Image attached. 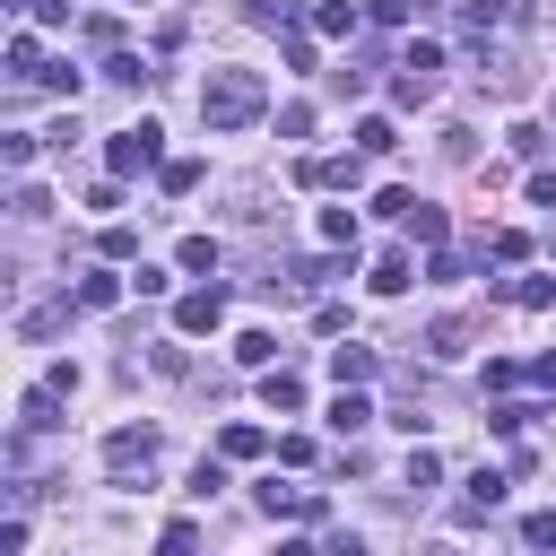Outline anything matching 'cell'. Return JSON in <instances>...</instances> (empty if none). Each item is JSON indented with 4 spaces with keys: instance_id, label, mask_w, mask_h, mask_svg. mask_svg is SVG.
Wrapping results in <instances>:
<instances>
[{
    "instance_id": "obj_1",
    "label": "cell",
    "mask_w": 556,
    "mask_h": 556,
    "mask_svg": "<svg viewBox=\"0 0 556 556\" xmlns=\"http://www.w3.org/2000/svg\"><path fill=\"white\" fill-rule=\"evenodd\" d=\"M261 113H269L261 70H208V78H200V122H208V130H243V122H261Z\"/></svg>"
},
{
    "instance_id": "obj_2",
    "label": "cell",
    "mask_w": 556,
    "mask_h": 556,
    "mask_svg": "<svg viewBox=\"0 0 556 556\" xmlns=\"http://www.w3.org/2000/svg\"><path fill=\"white\" fill-rule=\"evenodd\" d=\"M174 156H165V130L156 122H130V130H113L104 139V174L113 182H130V174H165Z\"/></svg>"
},
{
    "instance_id": "obj_3",
    "label": "cell",
    "mask_w": 556,
    "mask_h": 556,
    "mask_svg": "<svg viewBox=\"0 0 556 556\" xmlns=\"http://www.w3.org/2000/svg\"><path fill=\"white\" fill-rule=\"evenodd\" d=\"M104 469H113V486L148 478V469H156V426H113V434H104Z\"/></svg>"
},
{
    "instance_id": "obj_4",
    "label": "cell",
    "mask_w": 556,
    "mask_h": 556,
    "mask_svg": "<svg viewBox=\"0 0 556 556\" xmlns=\"http://www.w3.org/2000/svg\"><path fill=\"white\" fill-rule=\"evenodd\" d=\"M434 87H443V52L434 43H408L400 52V78H391V104H426Z\"/></svg>"
},
{
    "instance_id": "obj_5",
    "label": "cell",
    "mask_w": 556,
    "mask_h": 556,
    "mask_svg": "<svg viewBox=\"0 0 556 556\" xmlns=\"http://www.w3.org/2000/svg\"><path fill=\"white\" fill-rule=\"evenodd\" d=\"M295 182H304V191H356V182H365V148H356V156H304Z\"/></svg>"
},
{
    "instance_id": "obj_6",
    "label": "cell",
    "mask_w": 556,
    "mask_h": 556,
    "mask_svg": "<svg viewBox=\"0 0 556 556\" xmlns=\"http://www.w3.org/2000/svg\"><path fill=\"white\" fill-rule=\"evenodd\" d=\"M226 321V287H191V295H174V330L182 339H200V330H217Z\"/></svg>"
},
{
    "instance_id": "obj_7",
    "label": "cell",
    "mask_w": 556,
    "mask_h": 556,
    "mask_svg": "<svg viewBox=\"0 0 556 556\" xmlns=\"http://www.w3.org/2000/svg\"><path fill=\"white\" fill-rule=\"evenodd\" d=\"M495 504H504V469H469V478H460V504H452V513H460V521H486Z\"/></svg>"
},
{
    "instance_id": "obj_8",
    "label": "cell",
    "mask_w": 556,
    "mask_h": 556,
    "mask_svg": "<svg viewBox=\"0 0 556 556\" xmlns=\"http://www.w3.org/2000/svg\"><path fill=\"white\" fill-rule=\"evenodd\" d=\"M374 374H382V356H374V348H356V339H348V348H330V382H339V391H356V382H374Z\"/></svg>"
},
{
    "instance_id": "obj_9",
    "label": "cell",
    "mask_w": 556,
    "mask_h": 556,
    "mask_svg": "<svg viewBox=\"0 0 556 556\" xmlns=\"http://www.w3.org/2000/svg\"><path fill=\"white\" fill-rule=\"evenodd\" d=\"M261 504L287 513V521H313V513H321V486H278V478H261Z\"/></svg>"
},
{
    "instance_id": "obj_10",
    "label": "cell",
    "mask_w": 556,
    "mask_h": 556,
    "mask_svg": "<svg viewBox=\"0 0 556 556\" xmlns=\"http://www.w3.org/2000/svg\"><path fill=\"white\" fill-rule=\"evenodd\" d=\"M495 295H504V304H521V313H547V304H556V278H547V269H521V278H504Z\"/></svg>"
},
{
    "instance_id": "obj_11",
    "label": "cell",
    "mask_w": 556,
    "mask_h": 556,
    "mask_svg": "<svg viewBox=\"0 0 556 556\" xmlns=\"http://www.w3.org/2000/svg\"><path fill=\"white\" fill-rule=\"evenodd\" d=\"M261 400H269V417H295V408H304V374L269 365V374H261Z\"/></svg>"
},
{
    "instance_id": "obj_12",
    "label": "cell",
    "mask_w": 556,
    "mask_h": 556,
    "mask_svg": "<svg viewBox=\"0 0 556 556\" xmlns=\"http://www.w3.org/2000/svg\"><path fill=\"white\" fill-rule=\"evenodd\" d=\"M122 304V269H87L78 278V313H113Z\"/></svg>"
},
{
    "instance_id": "obj_13",
    "label": "cell",
    "mask_w": 556,
    "mask_h": 556,
    "mask_svg": "<svg viewBox=\"0 0 556 556\" xmlns=\"http://www.w3.org/2000/svg\"><path fill=\"white\" fill-rule=\"evenodd\" d=\"M365 426H374V400L365 391H339L330 400V434H365Z\"/></svg>"
},
{
    "instance_id": "obj_14",
    "label": "cell",
    "mask_w": 556,
    "mask_h": 556,
    "mask_svg": "<svg viewBox=\"0 0 556 556\" xmlns=\"http://www.w3.org/2000/svg\"><path fill=\"white\" fill-rule=\"evenodd\" d=\"M217 452H226V460H261V452H269V434H261L252 417H235V426L217 434Z\"/></svg>"
},
{
    "instance_id": "obj_15",
    "label": "cell",
    "mask_w": 556,
    "mask_h": 556,
    "mask_svg": "<svg viewBox=\"0 0 556 556\" xmlns=\"http://www.w3.org/2000/svg\"><path fill=\"white\" fill-rule=\"evenodd\" d=\"M408 278H417V269H408V252H382L365 287H374V295H408Z\"/></svg>"
},
{
    "instance_id": "obj_16",
    "label": "cell",
    "mask_w": 556,
    "mask_h": 556,
    "mask_svg": "<svg viewBox=\"0 0 556 556\" xmlns=\"http://www.w3.org/2000/svg\"><path fill=\"white\" fill-rule=\"evenodd\" d=\"M313 26H321V35H356V26H365V9H356V0H321V9H313Z\"/></svg>"
},
{
    "instance_id": "obj_17",
    "label": "cell",
    "mask_w": 556,
    "mask_h": 556,
    "mask_svg": "<svg viewBox=\"0 0 556 556\" xmlns=\"http://www.w3.org/2000/svg\"><path fill=\"white\" fill-rule=\"evenodd\" d=\"M356 148H365V156H391V148H400L391 113H365V122H356Z\"/></svg>"
},
{
    "instance_id": "obj_18",
    "label": "cell",
    "mask_w": 556,
    "mask_h": 556,
    "mask_svg": "<svg viewBox=\"0 0 556 556\" xmlns=\"http://www.w3.org/2000/svg\"><path fill=\"white\" fill-rule=\"evenodd\" d=\"M52 408H61V391H26V400H17V426H26V434H43V426H61Z\"/></svg>"
},
{
    "instance_id": "obj_19",
    "label": "cell",
    "mask_w": 556,
    "mask_h": 556,
    "mask_svg": "<svg viewBox=\"0 0 556 556\" xmlns=\"http://www.w3.org/2000/svg\"><path fill=\"white\" fill-rule=\"evenodd\" d=\"M321 243L330 252H356V208H321Z\"/></svg>"
},
{
    "instance_id": "obj_20",
    "label": "cell",
    "mask_w": 556,
    "mask_h": 556,
    "mask_svg": "<svg viewBox=\"0 0 556 556\" xmlns=\"http://www.w3.org/2000/svg\"><path fill=\"white\" fill-rule=\"evenodd\" d=\"M400 226H408V243H443V208H434V200H417Z\"/></svg>"
},
{
    "instance_id": "obj_21",
    "label": "cell",
    "mask_w": 556,
    "mask_h": 556,
    "mask_svg": "<svg viewBox=\"0 0 556 556\" xmlns=\"http://www.w3.org/2000/svg\"><path fill=\"white\" fill-rule=\"evenodd\" d=\"M174 261H182L191 278H217V243H208V235H182V252H174Z\"/></svg>"
},
{
    "instance_id": "obj_22",
    "label": "cell",
    "mask_w": 556,
    "mask_h": 556,
    "mask_svg": "<svg viewBox=\"0 0 556 556\" xmlns=\"http://www.w3.org/2000/svg\"><path fill=\"white\" fill-rule=\"evenodd\" d=\"M269 356H278V339H269V330H243V339H235V365H252V374H269Z\"/></svg>"
},
{
    "instance_id": "obj_23",
    "label": "cell",
    "mask_w": 556,
    "mask_h": 556,
    "mask_svg": "<svg viewBox=\"0 0 556 556\" xmlns=\"http://www.w3.org/2000/svg\"><path fill=\"white\" fill-rule=\"evenodd\" d=\"M9 78H17V87H26V78H43V52H35V35H17V43H9Z\"/></svg>"
},
{
    "instance_id": "obj_24",
    "label": "cell",
    "mask_w": 556,
    "mask_h": 556,
    "mask_svg": "<svg viewBox=\"0 0 556 556\" xmlns=\"http://www.w3.org/2000/svg\"><path fill=\"white\" fill-rule=\"evenodd\" d=\"M0 165L26 174V165H35V130H0Z\"/></svg>"
},
{
    "instance_id": "obj_25",
    "label": "cell",
    "mask_w": 556,
    "mask_h": 556,
    "mask_svg": "<svg viewBox=\"0 0 556 556\" xmlns=\"http://www.w3.org/2000/svg\"><path fill=\"white\" fill-rule=\"evenodd\" d=\"M521 547H530V556H556V513H530V521H521Z\"/></svg>"
},
{
    "instance_id": "obj_26",
    "label": "cell",
    "mask_w": 556,
    "mask_h": 556,
    "mask_svg": "<svg viewBox=\"0 0 556 556\" xmlns=\"http://www.w3.org/2000/svg\"><path fill=\"white\" fill-rule=\"evenodd\" d=\"M104 78H113V87H139L148 61H139V52H104Z\"/></svg>"
},
{
    "instance_id": "obj_27",
    "label": "cell",
    "mask_w": 556,
    "mask_h": 556,
    "mask_svg": "<svg viewBox=\"0 0 556 556\" xmlns=\"http://www.w3.org/2000/svg\"><path fill=\"white\" fill-rule=\"evenodd\" d=\"M539 408H521V400H504V408H486V434H521Z\"/></svg>"
},
{
    "instance_id": "obj_28",
    "label": "cell",
    "mask_w": 556,
    "mask_h": 556,
    "mask_svg": "<svg viewBox=\"0 0 556 556\" xmlns=\"http://www.w3.org/2000/svg\"><path fill=\"white\" fill-rule=\"evenodd\" d=\"M156 182H165V191H174V200H182V191H200V165H191V156H174V165H165V174H156Z\"/></svg>"
},
{
    "instance_id": "obj_29",
    "label": "cell",
    "mask_w": 556,
    "mask_h": 556,
    "mask_svg": "<svg viewBox=\"0 0 556 556\" xmlns=\"http://www.w3.org/2000/svg\"><path fill=\"white\" fill-rule=\"evenodd\" d=\"M148 365H156V374H165V382H182V374H191V356H182V348H174V339H165V348H148Z\"/></svg>"
},
{
    "instance_id": "obj_30",
    "label": "cell",
    "mask_w": 556,
    "mask_h": 556,
    "mask_svg": "<svg viewBox=\"0 0 556 556\" xmlns=\"http://www.w3.org/2000/svg\"><path fill=\"white\" fill-rule=\"evenodd\" d=\"M408 486H443V460H434V452H426V443H417V452H408Z\"/></svg>"
},
{
    "instance_id": "obj_31",
    "label": "cell",
    "mask_w": 556,
    "mask_h": 556,
    "mask_svg": "<svg viewBox=\"0 0 556 556\" xmlns=\"http://www.w3.org/2000/svg\"><path fill=\"white\" fill-rule=\"evenodd\" d=\"M191 547H200V530H191V521H165V539H156V556H191Z\"/></svg>"
},
{
    "instance_id": "obj_32",
    "label": "cell",
    "mask_w": 556,
    "mask_h": 556,
    "mask_svg": "<svg viewBox=\"0 0 556 556\" xmlns=\"http://www.w3.org/2000/svg\"><path fill=\"white\" fill-rule=\"evenodd\" d=\"M130 252H139V235H130V226L113 217V226H104V261H130Z\"/></svg>"
},
{
    "instance_id": "obj_33",
    "label": "cell",
    "mask_w": 556,
    "mask_h": 556,
    "mask_svg": "<svg viewBox=\"0 0 556 556\" xmlns=\"http://www.w3.org/2000/svg\"><path fill=\"white\" fill-rule=\"evenodd\" d=\"M521 374H530V365H513V356H486V391H513Z\"/></svg>"
},
{
    "instance_id": "obj_34",
    "label": "cell",
    "mask_w": 556,
    "mask_h": 556,
    "mask_svg": "<svg viewBox=\"0 0 556 556\" xmlns=\"http://www.w3.org/2000/svg\"><path fill=\"white\" fill-rule=\"evenodd\" d=\"M26 17L35 26H70V0H26Z\"/></svg>"
},
{
    "instance_id": "obj_35",
    "label": "cell",
    "mask_w": 556,
    "mask_h": 556,
    "mask_svg": "<svg viewBox=\"0 0 556 556\" xmlns=\"http://www.w3.org/2000/svg\"><path fill=\"white\" fill-rule=\"evenodd\" d=\"M530 208H556V174H547V165L530 174Z\"/></svg>"
},
{
    "instance_id": "obj_36",
    "label": "cell",
    "mask_w": 556,
    "mask_h": 556,
    "mask_svg": "<svg viewBox=\"0 0 556 556\" xmlns=\"http://www.w3.org/2000/svg\"><path fill=\"white\" fill-rule=\"evenodd\" d=\"M530 382H539V391H556V356H530Z\"/></svg>"
},
{
    "instance_id": "obj_37",
    "label": "cell",
    "mask_w": 556,
    "mask_h": 556,
    "mask_svg": "<svg viewBox=\"0 0 556 556\" xmlns=\"http://www.w3.org/2000/svg\"><path fill=\"white\" fill-rule=\"evenodd\" d=\"M278 556H330V547H313V539H278Z\"/></svg>"
},
{
    "instance_id": "obj_38",
    "label": "cell",
    "mask_w": 556,
    "mask_h": 556,
    "mask_svg": "<svg viewBox=\"0 0 556 556\" xmlns=\"http://www.w3.org/2000/svg\"><path fill=\"white\" fill-rule=\"evenodd\" d=\"M417 556H460V547H417Z\"/></svg>"
},
{
    "instance_id": "obj_39",
    "label": "cell",
    "mask_w": 556,
    "mask_h": 556,
    "mask_svg": "<svg viewBox=\"0 0 556 556\" xmlns=\"http://www.w3.org/2000/svg\"><path fill=\"white\" fill-rule=\"evenodd\" d=\"M139 9H148V0H139Z\"/></svg>"
}]
</instances>
